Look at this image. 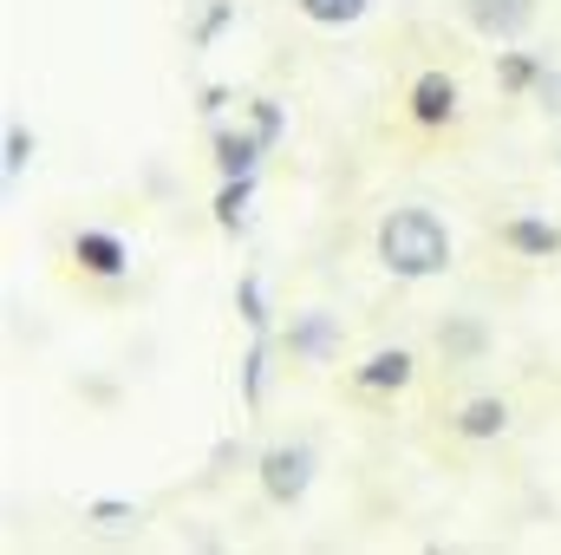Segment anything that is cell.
Returning <instances> with one entry per match:
<instances>
[{
	"instance_id": "obj_1",
	"label": "cell",
	"mask_w": 561,
	"mask_h": 555,
	"mask_svg": "<svg viewBox=\"0 0 561 555\" xmlns=\"http://www.w3.org/2000/svg\"><path fill=\"white\" fill-rule=\"evenodd\" d=\"M373 249H379V269L399 281H431L450 269V229H444V216L437 209H424V203H405V209H386V223H379V236H373Z\"/></svg>"
},
{
	"instance_id": "obj_2",
	"label": "cell",
	"mask_w": 561,
	"mask_h": 555,
	"mask_svg": "<svg viewBox=\"0 0 561 555\" xmlns=\"http://www.w3.org/2000/svg\"><path fill=\"white\" fill-rule=\"evenodd\" d=\"M313 471H320V457H313V444H268L262 451V490H268V503L280 510H294L307 490H313Z\"/></svg>"
},
{
	"instance_id": "obj_3",
	"label": "cell",
	"mask_w": 561,
	"mask_h": 555,
	"mask_svg": "<svg viewBox=\"0 0 561 555\" xmlns=\"http://www.w3.org/2000/svg\"><path fill=\"white\" fill-rule=\"evenodd\" d=\"M463 20H470L483 39L510 46V39H523V33L536 26V0H463Z\"/></svg>"
},
{
	"instance_id": "obj_4",
	"label": "cell",
	"mask_w": 561,
	"mask_h": 555,
	"mask_svg": "<svg viewBox=\"0 0 561 555\" xmlns=\"http://www.w3.org/2000/svg\"><path fill=\"white\" fill-rule=\"evenodd\" d=\"M72 256H79L85 275H105V281L131 269V249H125L118 236H105V229H79V236H72Z\"/></svg>"
},
{
	"instance_id": "obj_5",
	"label": "cell",
	"mask_w": 561,
	"mask_h": 555,
	"mask_svg": "<svg viewBox=\"0 0 561 555\" xmlns=\"http://www.w3.org/2000/svg\"><path fill=\"white\" fill-rule=\"evenodd\" d=\"M412 118H419V125H450V118H457V79H450V72H419V86H412Z\"/></svg>"
},
{
	"instance_id": "obj_6",
	"label": "cell",
	"mask_w": 561,
	"mask_h": 555,
	"mask_svg": "<svg viewBox=\"0 0 561 555\" xmlns=\"http://www.w3.org/2000/svg\"><path fill=\"white\" fill-rule=\"evenodd\" d=\"M333 347H340L333 314H307V320L287 327V353H300V360H333Z\"/></svg>"
},
{
	"instance_id": "obj_7",
	"label": "cell",
	"mask_w": 561,
	"mask_h": 555,
	"mask_svg": "<svg viewBox=\"0 0 561 555\" xmlns=\"http://www.w3.org/2000/svg\"><path fill=\"white\" fill-rule=\"evenodd\" d=\"M359 386H366V393H399V386H412V353H405V347L373 353V360L359 366Z\"/></svg>"
},
{
	"instance_id": "obj_8",
	"label": "cell",
	"mask_w": 561,
	"mask_h": 555,
	"mask_svg": "<svg viewBox=\"0 0 561 555\" xmlns=\"http://www.w3.org/2000/svg\"><path fill=\"white\" fill-rule=\"evenodd\" d=\"M503 242H510L516 256H536V262H542V256H556L561 249V229L556 223H542V216H516V223L503 229Z\"/></svg>"
},
{
	"instance_id": "obj_9",
	"label": "cell",
	"mask_w": 561,
	"mask_h": 555,
	"mask_svg": "<svg viewBox=\"0 0 561 555\" xmlns=\"http://www.w3.org/2000/svg\"><path fill=\"white\" fill-rule=\"evenodd\" d=\"M503 431H510V406L503 399H470L457 412V438H477L483 444V438H503Z\"/></svg>"
},
{
	"instance_id": "obj_10",
	"label": "cell",
	"mask_w": 561,
	"mask_h": 555,
	"mask_svg": "<svg viewBox=\"0 0 561 555\" xmlns=\"http://www.w3.org/2000/svg\"><path fill=\"white\" fill-rule=\"evenodd\" d=\"M262 150H268V144L255 138V132H216V163H222L229 177H249V170L262 163Z\"/></svg>"
},
{
	"instance_id": "obj_11",
	"label": "cell",
	"mask_w": 561,
	"mask_h": 555,
	"mask_svg": "<svg viewBox=\"0 0 561 555\" xmlns=\"http://www.w3.org/2000/svg\"><path fill=\"white\" fill-rule=\"evenodd\" d=\"M542 72H549V66L529 59V53H503V59H496V86H503V92H529V86H542Z\"/></svg>"
},
{
	"instance_id": "obj_12",
	"label": "cell",
	"mask_w": 561,
	"mask_h": 555,
	"mask_svg": "<svg viewBox=\"0 0 561 555\" xmlns=\"http://www.w3.org/2000/svg\"><path fill=\"white\" fill-rule=\"evenodd\" d=\"M366 7H373V0H300V13H307L313 26H359Z\"/></svg>"
},
{
	"instance_id": "obj_13",
	"label": "cell",
	"mask_w": 561,
	"mask_h": 555,
	"mask_svg": "<svg viewBox=\"0 0 561 555\" xmlns=\"http://www.w3.org/2000/svg\"><path fill=\"white\" fill-rule=\"evenodd\" d=\"M249 196H255V170H249V177H229V190L216 196V223H222V229H236V223H242V203H249Z\"/></svg>"
},
{
	"instance_id": "obj_14",
	"label": "cell",
	"mask_w": 561,
	"mask_h": 555,
	"mask_svg": "<svg viewBox=\"0 0 561 555\" xmlns=\"http://www.w3.org/2000/svg\"><path fill=\"white\" fill-rule=\"evenodd\" d=\"M236 307H242V320H249L255 333H268V294H262V281H255V275L236 287Z\"/></svg>"
},
{
	"instance_id": "obj_15",
	"label": "cell",
	"mask_w": 561,
	"mask_h": 555,
	"mask_svg": "<svg viewBox=\"0 0 561 555\" xmlns=\"http://www.w3.org/2000/svg\"><path fill=\"white\" fill-rule=\"evenodd\" d=\"M262 373H268V333H255V347H249V360H242V393H249V399H262Z\"/></svg>"
},
{
	"instance_id": "obj_16",
	"label": "cell",
	"mask_w": 561,
	"mask_h": 555,
	"mask_svg": "<svg viewBox=\"0 0 561 555\" xmlns=\"http://www.w3.org/2000/svg\"><path fill=\"white\" fill-rule=\"evenodd\" d=\"M280 132H287V112H280L275 99H255V138L280 144Z\"/></svg>"
},
{
	"instance_id": "obj_17",
	"label": "cell",
	"mask_w": 561,
	"mask_h": 555,
	"mask_svg": "<svg viewBox=\"0 0 561 555\" xmlns=\"http://www.w3.org/2000/svg\"><path fill=\"white\" fill-rule=\"evenodd\" d=\"M26 163H33V132L13 125V132H7V177H20Z\"/></svg>"
},
{
	"instance_id": "obj_18",
	"label": "cell",
	"mask_w": 561,
	"mask_h": 555,
	"mask_svg": "<svg viewBox=\"0 0 561 555\" xmlns=\"http://www.w3.org/2000/svg\"><path fill=\"white\" fill-rule=\"evenodd\" d=\"M437 340H444V347H457V353H477V347H483V327H470V320H463V327H444Z\"/></svg>"
},
{
	"instance_id": "obj_19",
	"label": "cell",
	"mask_w": 561,
	"mask_h": 555,
	"mask_svg": "<svg viewBox=\"0 0 561 555\" xmlns=\"http://www.w3.org/2000/svg\"><path fill=\"white\" fill-rule=\"evenodd\" d=\"M125 517H131V503H118V497L92 503V523H105V530H125Z\"/></svg>"
},
{
	"instance_id": "obj_20",
	"label": "cell",
	"mask_w": 561,
	"mask_h": 555,
	"mask_svg": "<svg viewBox=\"0 0 561 555\" xmlns=\"http://www.w3.org/2000/svg\"><path fill=\"white\" fill-rule=\"evenodd\" d=\"M229 20H236V7H216V13H209V20H203V39H216V33H222V26H229Z\"/></svg>"
}]
</instances>
